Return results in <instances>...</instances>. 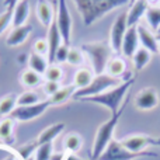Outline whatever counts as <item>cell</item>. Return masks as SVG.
<instances>
[{
	"instance_id": "obj_1",
	"label": "cell",
	"mask_w": 160,
	"mask_h": 160,
	"mask_svg": "<svg viewBox=\"0 0 160 160\" xmlns=\"http://www.w3.org/2000/svg\"><path fill=\"white\" fill-rule=\"evenodd\" d=\"M84 25H91L105 14L121 6L129 4V0H73Z\"/></svg>"
},
{
	"instance_id": "obj_2",
	"label": "cell",
	"mask_w": 160,
	"mask_h": 160,
	"mask_svg": "<svg viewBox=\"0 0 160 160\" xmlns=\"http://www.w3.org/2000/svg\"><path fill=\"white\" fill-rule=\"evenodd\" d=\"M135 83V78H131L128 80H124L119 86L110 90L104 91V93L98 94V96H93V97H86V98L80 100V101H87V102H94L105 107L107 110H110L111 115L115 112H118L119 108L124 104V98L127 96V93L129 91V88L132 87V84Z\"/></svg>"
},
{
	"instance_id": "obj_3",
	"label": "cell",
	"mask_w": 160,
	"mask_h": 160,
	"mask_svg": "<svg viewBox=\"0 0 160 160\" xmlns=\"http://www.w3.org/2000/svg\"><path fill=\"white\" fill-rule=\"evenodd\" d=\"M125 107H127V101L122 104V107L119 108L118 112L112 114L110 117V119L101 124L97 129L96 133V138H94L93 142V149H91V160H98V158L102 155L107 146L110 145V142L112 141V136H114V131H115L117 125L119 122V118L122 117L125 111Z\"/></svg>"
},
{
	"instance_id": "obj_4",
	"label": "cell",
	"mask_w": 160,
	"mask_h": 160,
	"mask_svg": "<svg viewBox=\"0 0 160 160\" xmlns=\"http://www.w3.org/2000/svg\"><path fill=\"white\" fill-rule=\"evenodd\" d=\"M82 51L88 58L91 63V70L94 75H102L105 73L107 63L111 59V49L110 44L107 42H87L82 45Z\"/></svg>"
},
{
	"instance_id": "obj_5",
	"label": "cell",
	"mask_w": 160,
	"mask_h": 160,
	"mask_svg": "<svg viewBox=\"0 0 160 160\" xmlns=\"http://www.w3.org/2000/svg\"><path fill=\"white\" fill-rule=\"evenodd\" d=\"M122 82H124V80L111 78L107 73L96 75L87 87L76 90V93L73 94V100H83V98H86V97L98 96V94L104 93V91L110 90V88H114V87H117V86H119Z\"/></svg>"
},
{
	"instance_id": "obj_6",
	"label": "cell",
	"mask_w": 160,
	"mask_h": 160,
	"mask_svg": "<svg viewBox=\"0 0 160 160\" xmlns=\"http://www.w3.org/2000/svg\"><path fill=\"white\" fill-rule=\"evenodd\" d=\"M158 153L155 152H139V153H133L129 152L128 149H125L121 145V142L112 139L110 142V145L107 146V149L102 152V155L98 158V160H135V159H141V158H156Z\"/></svg>"
},
{
	"instance_id": "obj_7",
	"label": "cell",
	"mask_w": 160,
	"mask_h": 160,
	"mask_svg": "<svg viewBox=\"0 0 160 160\" xmlns=\"http://www.w3.org/2000/svg\"><path fill=\"white\" fill-rule=\"evenodd\" d=\"M51 107L49 100H44V101L38 102L34 105H25V107H16L14 111L10 114V118H13L14 121L18 122H28L32 119L41 117L48 108Z\"/></svg>"
},
{
	"instance_id": "obj_8",
	"label": "cell",
	"mask_w": 160,
	"mask_h": 160,
	"mask_svg": "<svg viewBox=\"0 0 160 160\" xmlns=\"http://www.w3.org/2000/svg\"><path fill=\"white\" fill-rule=\"evenodd\" d=\"M56 6H58V13H56L55 22L58 25L59 31H61L63 44H70V37H72V17H70V11L68 8L66 0H56Z\"/></svg>"
},
{
	"instance_id": "obj_9",
	"label": "cell",
	"mask_w": 160,
	"mask_h": 160,
	"mask_svg": "<svg viewBox=\"0 0 160 160\" xmlns=\"http://www.w3.org/2000/svg\"><path fill=\"white\" fill-rule=\"evenodd\" d=\"M127 11L121 13L118 17L115 18L112 27L110 31V47L112 49V52H121L122 48V41L125 38V34L128 31V22H127Z\"/></svg>"
},
{
	"instance_id": "obj_10",
	"label": "cell",
	"mask_w": 160,
	"mask_h": 160,
	"mask_svg": "<svg viewBox=\"0 0 160 160\" xmlns=\"http://www.w3.org/2000/svg\"><path fill=\"white\" fill-rule=\"evenodd\" d=\"M159 104V94L153 87H146L141 90L135 97V105L138 110L149 111L158 107Z\"/></svg>"
},
{
	"instance_id": "obj_11",
	"label": "cell",
	"mask_w": 160,
	"mask_h": 160,
	"mask_svg": "<svg viewBox=\"0 0 160 160\" xmlns=\"http://www.w3.org/2000/svg\"><path fill=\"white\" fill-rule=\"evenodd\" d=\"M152 136L149 135H143V133H136V135H129L127 138L121 139V145L128 149L129 152L133 153H139V152H145L148 146L152 145Z\"/></svg>"
},
{
	"instance_id": "obj_12",
	"label": "cell",
	"mask_w": 160,
	"mask_h": 160,
	"mask_svg": "<svg viewBox=\"0 0 160 160\" xmlns=\"http://www.w3.org/2000/svg\"><path fill=\"white\" fill-rule=\"evenodd\" d=\"M47 42H48V61L51 63H55V55L56 51L59 49L62 44H63V39H62L61 31H59L56 22L53 21L51 24V27L48 28V35H47Z\"/></svg>"
},
{
	"instance_id": "obj_13",
	"label": "cell",
	"mask_w": 160,
	"mask_h": 160,
	"mask_svg": "<svg viewBox=\"0 0 160 160\" xmlns=\"http://www.w3.org/2000/svg\"><path fill=\"white\" fill-rule=\"evenodd\" d=\"M139 48V35H138V25L129 27L125 34V38L122 41L121 52L127 58H132Z\"/></svg>"
},
{
	"instance_id": "obj_14",
	"label": "cell",
	"mask_w": 160,
	"mask_h": 160,
	"mask_svg": "<svg viewBox=\"0 0 160 160\" xmlns=\"http://www.w3.org/2000/svg\"><path fill=\"white\" fill-rule=\"evenodd\" d=\"M32 31V27L31 25H21V27H13V30L10 31V34L6 38V45L10 48H16L20 47L21 44H24L27 41L28 35Z\"/></svg>"
},
{
	"instance_id": "obj_15",
	"label": "cell",
	"mask_w": 160,
	"mask_h": 160,
	"mask_svg": "<svg viewBox=\"0 0 160 160\" xmlns=\"http://www.w3.org/2000/svg\"><path fill=\"white\" fill-rule=\"evenodd\" d=\"M35 14L38 21L41 22L44 27H51L55 18H53V7L52 3H49L48 0H38L35 7Z\"/></svg>"
},
{
	"instance_id": "obj_16",
	"label": "cell",
	"mask_w": 160,
	"mask_h": 160,
	"mask_svg": "<svg viewBox=\"0 0 160 160\" xmlns=\"http://www.w3.org/2000/svg\"><path fill=\"white\" fill-rule=\"evenodd\" d=\"M105 73L115 79H121L122 76L125 78V80L132 78L129 72L127 73V63H125V61L122 58H119V56L110 59V62L107 63V68H105Z\"/></svg>"
},
{
	"instance_id": "obj_17",
	"label": "cell",
	"mask_w": 160,
	"mask_h": 160,
	"mask_svg": "<svg viewBox=\"0 0 160 160\" xmlns=\"http://www.w3.org/2000/svg\"><path fill=\"white\" fill-rule=\"evenodd\" d=\"M138 35H139V42L142 44V48L148 49L150 53L159 52V39L152 31L145 28L143 25H138Z\"/></svg>"
},
{
	"instance_id": "obj_18",
	"label": "cell",
	"mask_w": 160,
	"mask_h": 160,
	"mask_svg": "<svg viewBox=\"0 0 160 160\" xmlns=\"http://www.w3.org/2000/svg\"><path fill=\"white\" fill-rule=\"evenodd\" d=\"M149 4H148L146 0H136L132 6H131L129 11H127L128 17H127V22H128V28L133 27V25H138L139 20L142 17H145Z\"/></svg>"
},
{
	"instance_id": "obj_19",
	"label": "cell",
	"mask_w": 160,
	"mask_h": 160,
	"mask_svg": "<svg viewBox=\"0 0 160 160\" xmlns=\"http://www.w3.org/2000/svg\"><path fill=\"white\" fill-rule=\"evenodd\" d=\"M63 129H65L63 122H56V124H52L48 128H45V129L38 135V138L35 139L38 146L39 145H45V143H52V142L63 132Z\"/></svg>"
},
{
	"instance_id": "obj_20",
	"label": "cell",
	"mask_w": 160,
	"mask_h": 160,
	"mask_svg": "<svg viewBox=\"0 0 160 160\" xmlns=\"http://www.w3.org/2000/svg\"><path fill=\"white\" fill-rule=\"evenodd\" d=\"M78 88L75 87V84H69V86H62L58 91H56L53 96H51L49 98V102L51 105H62L65 104L66 101H69L70 98H73V94L76 93Z\"/></svg>"
},
{
	"instance_id": "obj_21",
	"label": "cell",
	"mask_w": 160,
	"mask_h": 160,
	"mask_svg": "<svg viewBox=\"0 0 160 160\" xmlns=\"http://www.w3.org/2000/svg\"><path fill=\"white\" fill-rule=\"evenodd\" d=\"M28 13H30V4L27 0H20L17 6L13 10V27H21L25 25V21L28 18Z\"/></svg>"
},
{
	"instance_id": "obj_22",
	"label": "cell",
	"mask_w": 160,
	"mask_h": 160,
	"mask_svg": "<svg viewBox=\"0 0 160 160\" xmlns=\"http://www.w3.org/2000/svg\"><path fill=\"white\" fill-rule=\"evenodd\" d=\"M28 69L37 72L38 75L44 76L45 72H47L48 66H49V61H48V56H42L38 55L35 52H31L28 55Z\"/></svg>"
},
{
	"instance_id": "obj_23",
	"label": "cell",
	"mask_w": 160,
	"mask_h": 160,
	"mask_svg": "<svg viewBox=\"0 0 160 160\" xmlns=\"http://www.w3.org/2000/svg\"><path fill=\"white\" fill-rule=\"evenodd\" d=\"M62 145H63L65 153H75L76 155V153L80 152V149L83 148V138L78 132H69L63 138Z\"/></svg>"
},
{
	"instance_id": "obj_24",
	"label": "cell",
	"mask_w": 160,
	"mask_h": 160,
	"mask_svg": "<svg viewBox=\"0 0 160 160\" xmlns=\"http://www.w3.org/2000/svg\"><path fill=\"white\" fill-rule=\"evenodd\" d=\"M20 83H21L25 88L32 90V88L38 87V86H41L42 83H44V76L38 75L37 72H34V70H31V69H27L20 75Z\"/></svg>"
},
{
	"instance_id": "obj_25",
	"label": "cell",
	"mask_w": 160,
	"mask_h": 160,
	"mask_svg": "<svg viewBox=\"0 0 160 160\" xmlns=\"http://www.w3.org/2000/svg\"><path fill=\"white\" fill-rule=\"evenodd\" d=\"M94 72L88 68H80L75 72V76H73V84L75 87L80 90V88L87 87L88 84L91 83V80L94 79Z\"/></svg>"
},
{
	"instance_id": "obj_26",
	"label": "cell",
	"mask_w": 160,
	"mask_h": 160,
	"mask_svg": "<svg viewBox=\"0 0 160 160\" xmlns=\"http://www.w3.org/2000/svg\"><path fill=\"white\" fill-rule=\"evenodd\" d=\"M150 59H152V53H150L149 51L142 47L138 48L135 55L132 56V63H133V68H135L136 72H141L142 69H145L146 65L150 62Z\"/></svg>"
},
{
	"instance_id": "obj_27",
	"label": "cell",
	"mask_w": 160,
	"mask_h": 160,
	"mask_svg": "<svg viewBox=\"0 0 160 160\" xmlns=\"http://www.w3.org/2000/svg\"><path fill=\"white\" fill-rule=\"evenodd\" d=\"M14 127H16V121L10 117L3 118L0 121V141L2 142H8L13 139L14 133Z\"/></svg>"
},
{
	"instance_id": "obj_28",
	"label": "cell",
	"mask_w": 160,
	"mask_h": 160,
	"mask_svg": "<svg viewBox=\"0 0 160 160\" xmlns=\"http://www.w3.org/2000/svg\"><path fill=\"white\" fill-rule=\"evenodd\" d=\"M17 107V94L10 93L0 98V118L6 115H10Z\"/></svg>"
},
{
	"instance_id": "obj_29",
	"label": "cell",
	"mask_w": 160,
	"mask_h": 160,
	"mask_svg": "<svg viewBox=\"0 0 160 160\" xmlns=\"http://www.w3.org/2000/svg\"><path fill=\"white\" fill-rule=\"evenodd\" d=\"M41 102V97L37 91L28 90L17 96V107H25V105H34Z\"/></svg>"
},
{
	"instance_id": "obj_30",
	"label": "cell",
	"mask_w": 160,
	"mask_h": 160,
	"mask_svg": "<svg viewBox=\"0 0 160 160\" xmlns=\"http://www.w3.org/2000/svg\"><path fill=\"white\" fill-rule=\"evenodd\" d=\"M148 24L150 25V30L159 32L160 31V7H149L145 14Z\"/></svg>"
},
{
	"instance_id": "obj_31",
	"label": "cell",
	"mask_w": 160,
	"mask_h": 160,
	"mask_svg": "<svg viewBox=\"0 0 160 160\" xmlns=\"http://www.w3.org/2000/svg\"><path fill=\"white\" fill-rule=\"evenodd\" d=\"M65 73H63V69L59 66L58 63H51L48 66L47 72L44 75V79L47 82H56V83H61L62 79H63Z\"/></svg>"
},
{
	"instance_id": "obj_32",
	"label": "cell",
	"mask_w": 160,
	"mask_h": 160,
	"mask_svg": "<svg viewBox=\"0 0 160 160\" xmlns=\"http://www.w3.org/2000/svg\"><path fill=\"white\" fill-rule=\"evenodd\" d=\"M37 148H38L37 141L28 142V143L22 145V146H20V148H17L16 153H17V156L20 158V160H28L30 158H32V153H35Z\"/></svg>"
},
{
	"instance_id": "obj_33",
	"label": "cell",
	"mask_w": 160,
	"mask_h": 160,
	"mask_svg": "<svg viewBox=\"0 0 160 160\" xmlns=\"http://www.w3.org/2000/svg\"><path fill=\"white\" fill-rule=\"evenodd\" d=\"M68 63L72 66H82L84 63V52L82 48H70L68 55Z\"/></svg>"
},
{
	"instance_id": "obj_34",
	"label": "cell",
	"mask_w": 160,
	"mask_h": 160,
	"mask_svg": "<svg viewBox=\"0 0 160 160\" xmlns=\"http://www.w3.org/2000/svg\"><path fill=\"white\" fill-rule=\"evenodd\" d=\"M53 155V146L52 143L39 145L34 153V160H51Z\"/></svg>"
},
{
	"instance_id": "obj_35",
	"label": "cell",
	"mask_w": 160,
	"mask_h": 160,
	"mask_svg": "<svg viewBox=\"0 0 160 160\" xmlns=\"http://www.w3.org/2000/svg\"><path fill=\"white\" fill-rule=\"evenodd\" d=\"M11 21H13V10L6 8V11H3V13L0 14V35L8 28Z\"/></svg>"
},
{
	"instance_id": "obj_36",
	"label": "cell",
	"mask_w": 160,
	"mask_h": 160,
	"mask_svg": "<svg viewBox=\"0 0 160 160\" xmlns=\"http://www.w3.org/2000/svg\"><path fill=\"white\" fill-rule=\"evenodd\" d=\"M32 52L38 53V55H42V56H48V42L47 39L44 38H38L32 45Z\"/></svg>"
},
{
	"instance_id": "obj_37",
	"label": "cell",
	"mask_w": 160,
	"mask_h": 160,
	"mask_svg": "<svg viewBox=\"0 0 160 160\" xmlns=\"http://www.w3.org/2000/svg\"><path fill=\"white\" fill-rule=\"evenodd\" d=\"M69 45L66 44H62L59 47V49L56 51V55H55V62L58 63H63V62H68V55H69Z\"/></svg>"
},
{
	"instance_id": "obj_38",
	"label": "cell",
	"mask_w": 160,
	"mask_h": 160,
	"mask_svg": "<svg viewBox=\"0 0 160 160\" xmlns=\"http://www.w3.org/2000/svg\"><path fill=\"white\" fill-rule=\"evenodd\" d=\"M61 87H62L61 83L47 82V80H45V82H44V86H42V90H44V93L47 94L48 97H51V96H53V94H55Z\"/></svg>"
},
{
	"instance_id": "obj_39",
	"label": "cell",
	"mask_w": 160,
	"mask_h": 160,
	"mask_svg": "<svg viewBox=\"0 0 160 160\" xmlns=\"http://www.w3.org/2000/svg\"><path fill=\"white\" fill-rule=\"evenodd\" d=\"M18 2L20 0H4V6H6V8H8V10H14V7L17 6Z\"/></svg>"
},
{
	"instance_id": "obj_40",
	"label": "cell",
	"mask_w": 160,
	"mask_h": 160,
	"mask_svg": "<svg viewBox=\"0 0 160 160\" xmlns=\"http://www.w3.org/2000/svg\"><path fill=\"white\" fill-rule=\"evenodd\" d=\"M65 156H66V153L62 152V153H53L51 160H65Z\"/></svg>"
},
{
	"instance_id": "obj_41",
	"label": "cell",
	"mask_w": 160,
	"mask_h": 160,
	"mask_svg": "<svg viewBox=\"0 0 160 160\" xmlns=\"http://www.w3.org/2000/svg\"><path fill=\"white\" fill-rule=\"evenodd\" d=\"M3 160H20V158H18V156H17L16 150H13V152L10 153V155H8V156H6V158L3 159Z\"/></svg>"
},
{
	"instance_id": "obj_42",
	"label": "cell",
	"mask_w": 160,
	"mask_h": 160,
	"mask_svg": "<svg viewBox=\"0 0 160 160\" xmlns=\"http://www.w3.org/2000/svg\"><path fill=\"white\" fill-rule=\"evenodd\" d=\"M65 160H83V159L78 158L75 153H66V156H65Z\"/></svg>"
},
{
	"instance_id": "obj_43",
	"label": "cell",
	"mask_w": 160,
	"mask_h": 160,
	"mask_svg": "<svg viewBox=\"0 0 160 160\" xmlns=\"http://www.w3.org/2000/svg\"><path fill=\"white\" fill-rule=\"evenodd\" d=\"M152 145L153 146H160V138H153L152 139Z\"/></svg>"
},
{
	"instance_id": "obj_44",
	"label": "cell",
	"mask_w": 160,
	"mask_h": 160,
	"mask_svg": "<svg viewBox=\"0 0 160 160\" xmlns=\"http://www.w3.org/2000/svg\"><path fill=\"white\" fill-rule=\"evenodd\" d=\"M146 2H148V4H155V3L160 2V0H146Z\"/></svg>"
},
{
	"instance_id": "obj_45",
	"label": "cell",
	"mask_w": 160,
	"mask_h": 160,
	"mask_svg": "<svg viewBox=\"0 0 160 160\" xmlns=\"http://www.w3.org/2000/svg\"><path fill=\"white\" fill-rule=\"evenodd\" d=\"M135 2H136V0H129V6H132Z\"/></svg>"
},
{
	"instance_id": "obj_46",
	"label": "cell",
	"mask_w": 160,
	"mask_h": 160,
	"mask_svg": "<svg viewBox=\"0 0 160 160\" xmlns=\"http://www.w3.org/2000/svg\"><path fill=\"white\" fill-rule=\"evenodd\" d=\"M156 37H158V39H159V41H160V31H159V32H158V35H156Z\"/></svg>"
},
{
	"instance_id": "obj_47",
	"label": "cell",
	"mask_w": 160,
	"mask_h": 160,
	"mask_svg": "<svg viewBox=\"0 0 160 160\" xmlns=\"http://www.w3.org/2000/svg\"><path fill=\"white\" fill-rule=\"evenodd\" d=\"M159 52H160V42H159Z\"/></svg>"
}]
</instances>
